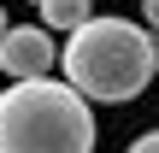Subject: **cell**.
<instances>
[{
  "label": "cell",
  "mask_w": 159,
  "mask_h": 153,
  "mask_svg": "<svg viewBox=\"0 0 159 153\" xmlns=\"http://www.w3.org/2000/svg\"><path fill=\"white\" fill-rule=\"evenodd\" d=\"M53 65H59V47H53L47 24H6V35H0V71H6L12 83L47 77Z\"/></svg>",
  "instance_id": "obj_3"
},
{
  "label": "cell",
  "mask_w": 159,
  "mask_h": 153,
  "mask_svg": "<svg viewBox=\"0 0 159 153\" xmlns=\"http://www.w3.org/2000/svg\"><path fill=\"white\" fill-rule=\"evenodd\" d=\"M59 65L71 88L89 100H136L153 83V35L136 18H83Z\"/></svg>",
  "instance_id": "obj_1"
},
{
  "label": "cell",
  "mask_w": 159,
  "mask_h": 153,
  "mask_svg": "<svg viewBox=\"0 0 159 153\" xmlns=\"http://www.w3.org/2000/svg\"><path fill=\"white\" fill-rule=\"evenodd\" d=\"M0 35H6V6H0Z\"/></svg>",
  "instance_id": "obj_8"
},
{
  "label": "cell",
  "mask_w": 159,
  "mask_h": 153,
  "mask_svg": "<svg viewBox=\"0 0 159 153\" xmlns=\"http://www.w3.org/2000/svg\"><path fill=\"white\" fill-rule=\"evenodd\" d=\"M0 153H94L89 94L53 77L0 88Z\"/></svg>",
  "instance_id": "obj_2"
},
{
  "label": "cell",
  "mask_w": 159,
  "mask_h": 153,
  "mask_svg": "<svg viewBox=\"0 0 159 153\" xmlns=\"http://www.w3.org/2000/svg\"><path fill=\"white\" fill-rule=\"evenodd\" d=\"M153 77H159V41H153Z\"/></svg>",
  "instance_id": "obj_7"
},
{
  "label": "cell",
  "mask_w": 159,
  "mask_h": 153,
  "mask_svg": "<svg viewBox=\"0 0 159 153\" xmlns=\"http://www.w3.org/2000/svg\"><path fill=\"white\" fill-rule=\"evenodd\" d=\"M124 153H159V130H148V136H136Z\"/></svg>",
  "instance_id": "obj_5"
},
{
  "label": "cell",
  "mask_w": 159,
  "mask_h": 153,
  "mask_svg": "<svg viewBox=\"0 0 159 153\" xmlns=\"http://www.w3.org/2000/svg\"><path fill=\"white\" fill-rule=\"evenodd\" d=\"M142 18H148V24L159 29V0H142Z\"/></svg>",
  "instance_id": "obj_6"
},
{
  "label": "cell",
  "mask_w": 159,
  "mask_h": 153,
  "mask_svg": "<svg viewBox=\"0 0 159 153\" xmlns=\"http://www.w3.org/2000/svg\"><path fill=\"white\" fill-rule=\"evenodd\" d=\"M47 29H77L83 18H94V0H35Z\"/></svg>",
  "instance_id": "obj_4"
}]
</instances>
